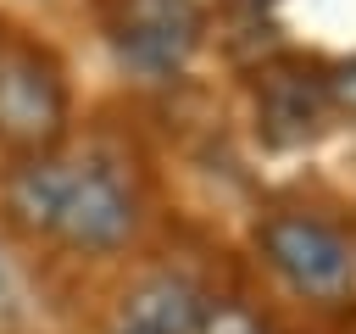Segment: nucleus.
Instances as JSON below:
<instances>
[{"label":"nucleus","instance_id":"nucleus-1","mask_svg":"<svg viewBox=\"0 0 356 334\" xmlns=\"http://www.w3.org/2000/svg\"><path fill=\"white\" fill-rule=\"evenodd\" d=\"M67 128V84L61 67L28 45L0 50V139L44 156Z\"/></svg>","mask_w":356,"mask_h":334},{"label":"nucleus","instance_id":"nucleus-2","mask_svg":"<svg viewBox=\"0 0 356 334\" xmlns=\"http://www.w3.org/2000/svg\"><path fill=\"white\" fill-rule=\"evenodd\" d=\"M261 250L273 256V267L306 289V295H339L356 278V250L345 234H334L317 217H267L261 223Z\"/></svg>","mask_w":356,"mask_h":334},{"label":"nucleus","instance_id":"nucleus-3","mask_svg":"<svg viewBox=\"0 0 356 334\" xmlns=\"http://www.w3.org/2000/svg\"><path fill=\"white\" fill-rule=\"evenodd\" d=\"M200 6L195 0H122L117 11V56L134 72L167 78L178 72L200 45Z\"/></svg>","mask_w":356,"mask_h":334},{"label":"nucleus","instance_id":"nucleus-4","mask_svg":"<svg viewBox=\"0 0 356 334\" xmlns=\"http://www.w3.org/2000/svg\"><path fill=\"white\" fill-rule=\"evenodd\" d=\"M50 228L78 250H111V245H122L134 234V195L111 167L83 161V167H72Z\"/></svg>","mask_w":356,"mask_h":334},{"label":"nucleus","instance_id":"nucleus-5","mask_svg":"<svg viewBox=\"0 0 356 334\" xmlns=\"http://www.w3.org/2000/svg\"><path fill=\"white\" fill-rule=\"evenodd\" d=\"M328 111V78L300 72V67H273L261 78V122L278 145H295L306 134H317Z\"/></svg>","mask_w":356,"mask_h":334},{"label":"nucleus","instance_id":"nucleus-6","mask_svg":"<svg viewBox=\"0 0 356 334\" xmlns=\"http://www.w3.org/2000/svg\"><path fill=\"white\" fill-rule=\"evenodd\" d=\"M200 312H206V306H200L195 284L161 273V278H145V284L122 301L117 334H195V328H200Z\"/></svg>","mask_w":356,"mask_h":334},{"label":"nucleus","instance_id":"nucleus-7","mask_svg":"<svg viewBox=\"0 0 356 334\" xmlns=\"http://www.w3.org/2000/svg\"><path fill=\"white\" fill-rule=\"evenodd\" d=\"M67 178H72L67 161H56V156H33V161H22V167L11 173V184H6V206L17 212L22 228H50V223H56V206H61V195H67Z\"/></svg>","mask_w":356,"mask_h":334},{"label":"nucleus","instance_id":"nucleus-8","mask_svg":"<svg viewBox=\"0 0 356 334\" xmlns=\"http://www.w3.org/2000/svg\"><path fill=\"white\" fill-rule=\"evenodd\" d=\"M195 334H267V328H261V317H256L250 306H234V301H222V306L200 312V328H195Z\"/></svg>","mask_w":356,"mask_h":334},{"label":"nucleus","instance_id":"nucleus-9","mask_svg":"<svg viewBox=\"0 0 356 334\" xmlns=\"http://www.w3.org/2000/svg\"><path fill=\"white\" fill-rule=\"evenodd\" d=\"M328 100H339V106H356V61H350V67H339V72L328 78Z\"/></svg>","mask_w":356,"mask_h":334}]
</instances>
